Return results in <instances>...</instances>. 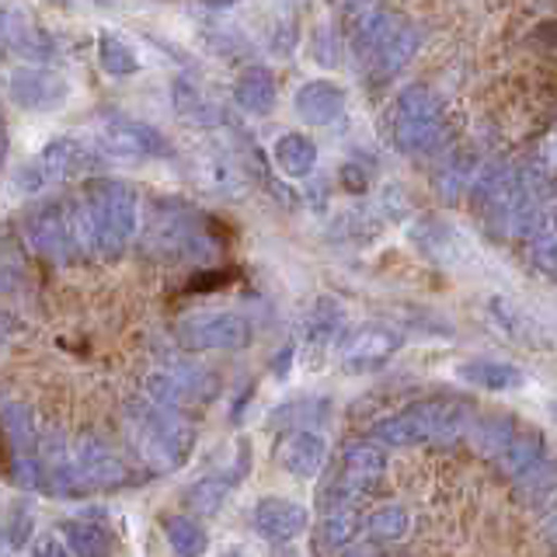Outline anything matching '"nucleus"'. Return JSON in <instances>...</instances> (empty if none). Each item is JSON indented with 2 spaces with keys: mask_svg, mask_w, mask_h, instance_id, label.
I'll return each mask as SVG.
<instances>
[{
  "mask_svg": "<svg viewBox=\"0 0 557 557\" xmlns=\"http://www.w3.org/2000/svg\"><path fill=\"white\" fill-rule=\"evenodd\" d=\"M327 408L331 405L321 397H296V400H286V405H278L269 414V425L272 429H313L327 418Z\"/></svg>",
  "mask_w": 557,
  "mask_h": 557,
  "instance_id": "obj_35",
  "label": "nucleus"
},
{
  "mask_svg": "<svg viewBox=\"0 0 557 557\" xmlns=\"http://www.w3.org/2000/svg\"><path fill=\"white\" fill-rule=\"evenodd\" d=\"M275 168L289 174V178H307L318 168V147H313V139L304 136V133H286L275 139Z\"/></svg>",
  "mask_w": 557,
  "mask_h": 557,
  "instance_id": "obj_31",
  "label": "nucleus"
},
{
  "mask_svg": "<svg viewBox=\"0 0 557 557\" xmlns=\"http://www.w3.org/2000/svg\"><path fill=\"white\" fill-rule=\"evenodd\" d=\"M400 345H405V335L397 327L373 321L348 331L338 348V362L345 373H373L400 352Z\"/></svg>",
  "mask_w": 557,
  "mask_h": 557,
  "instance_id": "obj_12",
  "label": "nucleus"
},
{
  "mask_svg": "<svg viewBox=\"0 0 557 557\" xmlns=\"http://www.w3.org/2000/svg\"><path fill=\"white\" fill-rule=\"evenodd\" d=\"M0 425L8 432V443H11V460H28V457H39V429H35V418L25 405L17 400H8L0 408Z\"/></svg>",
  "mask_w": 557,
  "mask_h": 557,
  "instance_id": "obj_28",
  "label": "nucleus"
},
{
  "mask_svg": "<svg viewBox=\"0 0 557 557\" xmlns=\"http://www.w3.org/2000/svg\"><path fill=\"white\" fill-rule=\"evenodd\" d=\"M32 557H70V550L57 533H39L32 540Z\"/></svg>",
  "mask_w": 557,
  "mask_h": 557,
  "instance_id": "obj_42",
  "label": "nucleus"
},
{
  "mask_svg": "<svg viewBox=\"0 0 557 557\" xmlns=\"http://www.w3.org/2000/svg\"><path fill=\"white\" fill-rule=\"evenodd\" d=\"M240 0H206V8H234Z\"/></svg>",
  "mask_w": 557,
  "mask_h": 557,
  "instance_id": "obj_49",
  "label": "nucleus"
},
{
  "mask_svg": "<svg viewBox=\"0 0 557 557\" xmlns=\"http://www.w3.org/2000/svg\"><path fill=\"white\" fill-rule=\"evenodd\" d=\"M313 60L321 66H338V35L331 28H318L313 32Z\"/></svg>",
  "mask_w": 557,
  "mask_h": 557,
  "instance_id": "obj_41",
  "label": "nucleus"
},
{
  "mask_svg": "<svg viewBox=\"0 0 557 557\" xmlns=\"http://www.w3.org/2000/svg\"><path fill=\"white\" fill-rule=\"evenodd\" d=\"M178 345L185 352H237L251 345V321L237 310H202L188 313L174 327Z\"/></svg>",
  "mask_w": 557,
  "mask_h": 557,
  "instance_id": "obj_8",
  "label": "nucleus"
},
{
  "mask_svg": "<svg viewBox=\"0 0 557 557\" xmlns=\"http://www.w3.org/2000/svg\"><path fill=\"white\" fill-rule=\"evenodd\" d=\"M293 109L307 126H331L345 112V91L335 81H307L296 91Z\"/></svg>",
  "mask_w": 557,
  "mask_h": 557,
  "instance_id": "obj_22",
  "label": "nucleus"
},
{
  "mask_svg": "<svg viewBox=\"0 0 557 557\" xmlns=\"http://www.w3.org/2000/svg\"><path fill=\"white\" fill-rule=\"evenodd\" d=\"M223 136L213 139V144H206L196 150V178L206 191H213L220 199H240L244 196V185H248V168H244V157H240V147L234 139V129H231V115L223 122Z\"/></svg>",
  "mask_w": 557,
  "mask_h": 557,
  "instance_id": "obj_9",
  "label": "nucleus"
},
{
  "mask_svg": "<svg viewBox=\"0 0 557 557\" xmlns=\"http://www.w3.org/2000/svg\"><path fill=\"white\" fill-rule=\"evenodd\" d=\"M95 161L91 147L84 144L77 136H57L32 157L25 168H17L14 185L17 191H42L52 185H63Z\"/></svg>",
  "mask_w": 557,
  "mask_h": 557,
  "instance_id": "obj_7",
  "label": "nucleus"
},
{
  "mask_svg": "<svg viewBox=\"0 0 557 557\" xmlns=\"http://www.w3.org/2000/svg\"><path fill=\"white\" fill-rule=\"evenodd\" d=\"M345 557H383V550L376 547V540H373V544H356Z\"/></svg>",
  "mask_w": 557,
  "mask_h": 557,
  "instance_id": "obj_48",
  "label": "nucleus"
},
{
  "mask_svg": "<svg viewBox=\"0 0 557 557\" xmlns=\"http://www.w3.org/2000/svg\"><path fill=\"white\" fill-rule=\"evenodd\" d=\"M516 432L519 425L512 414H481V418H470V429L463 440H470V446H474V453H481V457L495 460L498 453L509 446Z\"/></svg>",
  "mask_w": 557,
  "mask_h": 557,
  "instance_id": "obj_27",
  "label": "nucleus"
},
{
  "mask_svg": "<svg viewBox=\"0 0 557 557\" xmlns=\"http://www.w3.org/2000/svg\"><path fill=\"white\" fill-rule=\"evenodd\" d=\"M557 495V457H540L530 470H522L516 478V498L522 505H544L547 498Z\"/></svg>",
  "mask_w": 557,
  "mask_h": 557,
  "instance_id": "obj_33",
  "label": "nucleus"
},
{
  "mask_svg": "<svg viewBox=\"0 0 557 557\" xmlns=\"http://www.w3.org/2000/svg\"><path fill=\"white\" fill-rule=\"evenodd\" d=\"M289 362H293V345H286L283 352H278V359H275V376L283 380L286 373H289Z\"/></svg>",
  "mask_w": 557,
  "mask_h": 557,
  "instance_id": "obj_47",
  "label": "nucleus"
},
{
  "mask_svg": "<svg viewBox=\"0 0 557 557\" xmlns=\"http://www.w3.org/2000/svg\"><path fill=\"white\" fill-rule=\"evenodd\" d=\"M248 467H251V443L244 440L234 449V460L226 463L220 474H206L202 481H196L188 487V495H185L188 509L196 516H216L223 509L226 495H231L234 487L240 484V478L248 474Z\"/></svg>",
  "mask_w": 557,
  "mask_h": 557,
  "instance_id": "obj_17",
  "label": "nucleus"
},
{
  "mask_svg": "<svg viewBox=\"0 0 557 557\" xmlns=\"http://www.w3.org/2000/svg\"><path fill=\"white\" fill-rule=\"evenodd\" d=\"M139 251L153 261L206 265L220 255V237L196 206L182 199H153L139 234Z\"/></svg>",
  "mask_w": 557,
  "mask_h": 557,
  "instance_id": "obj_1",
  "label": "nucleus"
},
{
  "mask_svg": "<svg viewBox=\"0 0 557 557\" xmlns=\"http://www.w3.org/2000/svg\"><path fill=\"white\" fill-rule=\"evenodd\" d=\"M63 544L70 550V557H109L112 554V536L98 522L87 519H66L63 527Z\"/></svg>",
  "mask_w": 557,
  "mask_h": 557,
  "instance_id": "obj_32",
  "label": "nucleus"
},
{
  "mask_svg": "<svg viewBox=\"0 0 557 557\" xmlns=\"http://www.w3.org/2000/svg\"><path fill=\"white\" fill-rule=\"evenodd\" d=\"M22 237L32 255H39L52 265H66L74 261V244H70V226H66V209L60 202L35 206L22 220Z\"/></svg>",
  "mask_w": 557,
  "mask_h": 557,
  "instance_id": "obj_14",
  "label": "nucleus"
},
{
  "mask_svg": "<svg viewBox=\"0 0 557 557\" xmlns=\"http://www.w3.org/2000/svg\"><path fill=\"white\" fill-rule=\"evenodd\" d=\"M366 495H370V492H366L362 484H356L352 478H345L338 470V474L321 487L318 502H321V512H335V509H359V502Z\"/></svg>",
  "mask_w": 557,
  "mask_h": 557,
  "instance_id": "obj_39",
  "label": "nucleus"
},
{
  "mask_svg": "<svg viewBox=\"0 0 557 557\" xmlns=\"http://www.w3.org/2000/svg\"><path fill=\"white\" fill-rule=\"evenodd\" d=\"M98 63H101L104 74H112V77H129L139 70L136 49L129 42H122L112 32L98 35Z\"/></svg>",
  "mask_w": 557,
  "mask_h": 557,
  "instance_id": "obj_37",
  "label": "nucleus"
},
{
  "mask_svg": "<svg viewBox=\"0 0 557 557\" xmlns=\"http://www.w3.org/2000/svg\"><path fill=\"white\" fill-rule=\"evenodd\" d=\"M220 391V380L199 362H171L164 370L147 376V397L153 405H164L174 411H188L209 405Z\"/></svg>",
  "mask_w": 557,
  "mask_h": 557,
  "instance_id": "obj_10",
  "label": "nucleus"
},
{
  "mask_svg": "<svg viewBox=\"0 0 557 557\" xmlns=\"http://www.w3.org/2000/svg\"><path fill=\"white\" fill-rule=\"evenodd\" d=\"M0 129H8V126H4V112H0Z\"/></svg>",
  "mask_w": 557,
  "mask_h": 557,
  "instance_id": "obj_53",
  "label": "nucleus"
},
{
  "mask_svg": "<svg viewBox=\"0 0 557 557\" xmlns=\"http://www.w3.org/2000/svg\"><path fill=\"white\" fill-rule=\"evenodd\" d=\"M0 42L25 63H49V60H57V52H60L57 39L17 8H0Z\"/></svg>",
  "mask_w": 557,
  "mask_h": 557,
  "instance_id": "obj_18",
  "label": "nucleus"
},
{
  "mask_svg": "<svg viewBox=\"0 0 557 557\" xmlns=\"http://www.w3.org/2000/svg\"><path fill=\"white\" fill-rule=\"evenodd\" d=\"M164 536L178 557H202L209 550V536L191 516H171L164 519Z\"/></svg>",
  "mask_w": 557,
  "mask_h": 557,
  "instance_id": "obj_36",
  "label": "nucleus"
},
{
  "mask_svg": "<svg viewBox=\"0 0 557 557\" xmlns=\"http://www.w3.org/2000/svg\"><path fill=\"white\" fill-rule=\"evenodd\" d=\"M387 129H391V144L408 157H425L432 150H440L446 136L443 98L429 84H408L391 104Z\"/></svg>",
  "mask_w": 557,
  "mask_h": 557,
  "instance_id": "obj_6",
  "label": "nucleus"
},
{
  "mask_svg": "<svg viewBox=\"0 0 557 557\" xmlns=\"http://www.w3.org/2000/svg\"><path fill=\"white\" fill-rule=\"evenodd\" d=\"M220 557H251L248 550H240V547H231V550H223Z\"/></svg>",
  "mask_w": 557,
  "mask_h": 557,
  "instance_id": "obj_50",
  "label": "nucleus"
},
{
  "mask_svg": "<svg viewBox=\"0 0 557 557\" xmlns=\"http://www.w3.org/2000/svg\"><path fill=\"white\" fill-rule=\"evenodd\" d=\"M39 463H42V492L57 498H87L81 470L74 463V449L60 432L39 435Z\"/></svg>",
  "mask_w": 557,
  "mask_h": 557,
  "instance_id": "obj_16",
  "label": "nucleus"
},
{
  "mask_svg": "<svg viewBox=\"0 0 557 557\" xmlns=\"http://www.w3.org/2000/svg\"><path fill=\"white\" fill-rule=\"evenodd\" d=\"M286 4H307V0H286Z\"/></svg>",
  "mask_w": 557,
  "mask_h": 557,
  "instance_id": "obj_52",
  "label": "nucleus"
},
{
  "mask_svg": "<svg viewBox=\"0 0 557 557\" xmlns=\"http://www.w3.org/2000/svg\"><path fill=\"white\" fill-rule=\"evenodd\" d=\"M11 544L14 547H22L28 544V536H32V512L28 509H11Z\"/></svg>",
  "mask_w": 557,
  "mask_h": 557,
  "instance_id": "obj_43",
  "label": "nucleus"
},
{
  "mask_svg": "<svg viewBox=\"0 0 557 557\" xmlns=\"http://www.w3.org/2000/svg\"><path fill=\"white\" fill-rule=\"evenodd\" d=\"M457 376L463 383L478 391H492V394H505V391H519L527 383V373L519 370L512 362L502 359H467L457 366Z\"/></svg>",
  "mask_w": 557,
  "mask_h": 557,
  "instance_id": "obj_24",
  "label": "nucleus"
},
{
  "mask_svg": "<svg viewBox=\"0 0 557 557\" xmlns=\"http://www.w3.org/2000/svg\"><path fill=\"white\" fill-rule=\"evenodd\" d=\"M22 283V240L11 234L8 223H0V296H8Z\"/></svg>",
  "mask_w": 557,
  "mask_h": 557,
  "instance_id": "obj_40",
  "label": "nucleus"
},
{
  "mask_svg": "<svg viewBox=\"0 0 557 557\" xmlns=\"http://www.w3.org/2000/svg\"><path fill=\"white\" fill-rule=\"evenodd\" d=\"M234 104L244 115H269L275 109V77L265 66H248L234 84Z\"/></svg>",
  "mask_w": 557,
  "mask_h": 557,
  "instance_id": "obj_25",
  "label": "nucleus"
},
{
  "mask_svg": "<svg viewBox=\"0 0 557 557\" xmlns=\"http://www.w3.org/2000/svg\"><path fill=\"white\" fill-rule=\"evenodd\" d=\"M342 327H345L342 304L331 300V296H321V300L313 304V310L307 313V327H304V352L313 370H318V362L324 359L327 348L342 338Z\"/></svg>",
  "mask_w": 557,
  "mask_h": 557,
  "instance_id": "obj_21",
  "label": "nucleus"
},
{
  "mask_svg": "<svg viewBox=\"0 0 557 557\" xmlns=\"http://www.w3.org/2000/svg\"><path fill=\"white\" fill-rule=\"evenodd\" d=\"M98 150L112 161H153V157H168L171 147L168 139L153 126L139 119L115 115L101 126L98 133Z\"/></svg>",
  "mask_w": 557,
  "mask_h": 557,
  "instance_id": "obj_13",
  "label": "nucleus"
},
{
  "mask_svg": "<svg viewBox=\"0 0 557 557\" xmlns=\"http://www.w3.org/2000/svg\"><path fill=\"white\" fill-rule=\"evenodd\" d=\"M536 42H544L547 49H557V22H547L544 28H536Z\"/></svg>",
  "mask_w": 557,
  "mask_h": 557,
  "instance_id": "obj_45",
  "label": "nucleus"
},
{
  "mask_svg": "<svg viewBox=\"0 0 557 557\" xmlns=\"http://www.w3.org/2000/svg\"><path fill=\"white\" fill-rule=\"evenodd\" d=\"M171 91H174V109H178L182 119L196 122V126H209V129H220L223 122H226V115H223L220 104H216V101H209L202 87H199V84H191L188 77H178V81H174Z\"/></svg>",
  "mask_w": 557,
  "mask_h": 557,
  "instance_id": "obj_30",
  "label": "nucleus"
},
{
  "mask_svg": "<svg viewBox=\"0 0 557 557\" xmlns=\"http://www.w3.org/2000/svg\"><path fill=\"white\" fill-rule=\"evenodd\" d=\"M81 202L95 234V255L119 258L136 234V191L119 178H91L81 188Z\"/></svg>",
  "mask_w": 557,
  "mask_h": 557,
  "instance_id": "obj_5",
  "label": "nucleus"
},
{
  "mask_svg": "<svg viewBox=\"0 0 557 557\" xmlns=\"http://www.w3.org/2000/svg\"><path fill=\"white\" fill-rule=\"evenodd\" d=\"M348 28H352V49L359 63L370 70V77L376 81L400 74V70L414 60L418 42H422V35H418L411 22L383 11L380 4L348 17Z\"/></svg>",
  "mask_w": 557,
  "mask_h": 557,
  "instance_id": "obj_4",
  "label": "nucleus"
},
{
  "mask_svg": "<svg viewBox=\"0 0 557 557\" xmlns=\"http://www.w3.org/2000/svg\"><path fill=\"white\" fill-rule=\"evenodd\" d=\"M342 474L362 484L366 492H373L380 478L387 474V449L376 440H352L342 449Z\"/></svg>",
  "mask_w": 557,
  "mask_h": 557,
  "instance_id": "obj_23",
  "label": "nucleus"
},
{
  "mask_svg": "<svg viewBox=\"0 0 557 557\" xmlns=\"http://www.w3.org/2000/svg\"><path fill=\"white\" fill-rule=\"evenodd\" d=\"M408 527H411V519H408L405 505H380V509L366 519V533H370V540H376V544L405 540Z\"/></svg>",
  "mask_w": 557,
  "mask_h": 557,
  "instance_id": "obj_38",
  "label": "nucleus"
},
{
  "mask_svg": "<svg viewBox=\"0 0 557 557\" xmlns=\"http://www.w3.org/2000/svg\"><path fill=\"white\" fill-rule=\"evenodd\" d=\"M4 342H8V321L0 318V348H4Z\"/></svg>",
  "mask_w": 557,
  "mask_h": 557,
  "instance_id": "obj_51",
  "label": "nucleus"
},
{
  "mask_svg": "<svg viewBox=\"0 0 557 557\" xmlns=\"http://www.w3.org/2000/svg\"><path fill=\"white\" fill-rule=\"evenodd\" d=\"M342 182H345L348 191H362V188H366V171H359L352 161H348V164L342 168Z\"/></svg>",
  "mask_w": 557,
  "mask_h": 557,
  "instance_id": "obj_44",
  "label": "nucleus"
},
{
  "mask_svg": "<svg viewBox=\"0 0 557 557\" xmlns=\"http://www.w3.org/2000/svg\"><path fill=\"white\" fill-rule=\"evenodd\" d=\"M275 460L289 478L310 481L321 474V467L327 460V443L321 440V432H313V429H289L275 449Z\"/></svg>",
  "mask_w": 557,
  "mask_h": 557,
  "instance_id": "obj_19",
  "label": "nucleus"
},
{
  "mask_svg": "<svg viewBox=\"0 0 557 557\" xmlns=\"http://www.w3.org/2000/svg\"><path fill=\"white\" fill-rule=\"evenodd\" d=\"M126 440L147 474H171L185 467L196 449V425L188 422L185 411L153 405L150 397H144L133 400L126 411Z\"/></svg>",
  "mask_w": 557,
  "mask_h": 557,
  "instance_id": "obj_2",
  "label": "nucleus"
},
{
  "mask_svg": "<svg viewBox=\"0 0 557 557\" xmlns=\"http://www.w3.org/2000/svg\"><path fill=\"white\" fill-rule=\"evenodd\" d=\"M4 84H8V98L25 112H57L60 104L70 98L66 77L46 63L11 66L4 74Z\"/></svg>",
  "mask_w": 557,
  "mask_h": 557,
  "instance_id": "obj_11",
  "label": "nucleus"
},
{
  "mask_svg": "<svg viewBox=\"0 0 557 557\" xmlns=\"http://www.w3.org/2000/svg\"><path fill=\"white\" fill-rule=\"evenodd\" d=\"M540 533H544V540H547V544L557 550V509L544 519V527H540Z\"/></svg>",
  "mask_w": 557,
  "mask_h": 557,
  "instance_id": "obj_46",
  "label": "nucleus"
},
{
  "mask_svg": "<svg viewBox=\"0 0 557 557\" xmlns=\"http://www.w3.org/2000/svg\"><path fill=\"white\" fill-rule=\"evenodd\" d=\"M362 530V516L359 509H335V512H324L318 536H313V547L318 554H331V550H342L356 540V533Z\"/></svg>",
  "mask_w": 557,
  "mask_h": 557,
  "instance_id": "obj_34",
  "label": "nucleus"
},
{
  "mask_svg": "<svg viewBox=\"0 0 557 557\" xmlns=\"http://www.w3.org/2000/svg\"><path fill=\"white\" fill-rule=\"evenodd\" d=\"M74 449V463L81 470V481L87 487V495L95 492H119L129 484V467L115 457V449L104 446L98 435H81L77 443H70Z\"/></svg>",
  "mask_w": 557,
  "mask_h": 557,
  "instance_id": "obj_15",
  "label": "nucleus"
},
{
  "mask_svg": "<svg viewBox=\"0 0 557 557\" xmlns=\"http://www.w3.org/2000/svg\"><path fill=\"white\" fill-rule=\"evenodd\" d=\"M310 522V512L307 505L293 502V498H261L255 505V530L272 540V544H289V540H296Z\"/></svg>",
  "mask_w": 557,
  "mask_h": 557,
  "instance_id": "obj_20",
  "label": "nucleus"
},
{
  "mask_svg": "<svg viewBox=\"0 0 557 557\" xmlns=\"http://www.w3.org/2000/svg\"><path fill=\"white\" fill-rule=\"evenodd\" d=\"M540 457H547V443H544V432L536 429H519L509 446H505L498 457H495V467L502 478H519L522 470H530Z\"/></svg>",
  "mask_w": 557,
  "mask_h": 557,
  "instance_id": "obj_29",
  "label": "nucleus"
},
{
  "mask_svg": "<svg viewBox=\"0 0 557 557\" xmlns=\"http://www.w3.org/2000/svg\"><path fill=\"white\" fill-rule=\"evenodd\" d=\"M478 168H481L478 157L470 153V150H453L446 161L435 168V174H432L435 196H440L443 202H460L463 191L470 188V182H474Z\"/></svg>",
  "mask_w": 557,
  "mask_h": 557,
  "instance_id": "obj_26",
  "label": "nucleus"
},
{
  "mask_svg": "<svg viewBox=\"0 0 557 557\" xmlns=\"http://www.w3.org/2000/svg\"><path fill=\"white\" fill-rule=\"evenodd\" d=\"M52 4H60V8H63V4H66V0H52Z\"/></svg>",
  "mask_w": 557,
  "mask_h": 557,
  "instance_id": "obj_54",
  "label": "nucleus"
},
{
  "mask_svg": "<svg viewBox=\"0 0 557 557\" xmlns=\"http://www.w3.org/2000/svg\"><path fill=\"white\" fill-rule=\"evenodd\" d=\"M470 418H474V411L463 400L432 397L380 418L373 425V440L380 446H422V443L449 446L467 435Z\"/></svg>",
  "mask_w": 557,
  "mask_h": 557,
  "instance_id": "obj_3",
  "label": "nucleus"
}]
</instances>
